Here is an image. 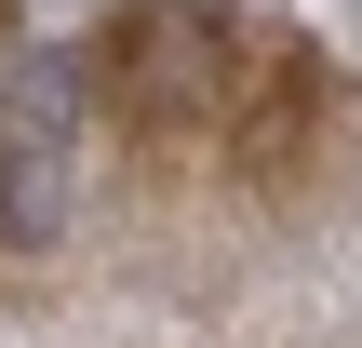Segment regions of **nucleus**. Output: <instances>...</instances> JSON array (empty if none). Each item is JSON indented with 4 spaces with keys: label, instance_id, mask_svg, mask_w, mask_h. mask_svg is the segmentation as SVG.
I'll return each instance as SVG.
<instances>
[{
    "label": "nucleus",
    "instance_id": "1",
    "mask_svg": "<svg viewBox=\"0 0 362 348\" xmlns=\"http://www.w3.org/2000/svg\"><path fill=\"white\" fill-rule=\"evenodd\" d=\"M121 80H134V107H202L228 80V27L215 13H134L121 27Z\"/></svg>",
    "mask_w": 362,
    "mask_h": 348
},
{
    "label": "nucleus",
    "instance_id": "2",
    "mask_svg": "<svg viewBox=\"0 0 362 348\" xmlns=\"http://www.w3.org/2000/svg\"><path fill=\"white\" fill-rule=\"evenodd\" d=\"M81 134V54H13L0 80V148H67Z\"/></svg>",
    "mask_w": 362,
    "mask_h": 348
},
{
    "label": "nucleus",
    "instance_id": "3",
    "mask_svg": "<svg viewBox=\"0 0 362 348\" xmlns=\"http://www.w3.org/2000/svg\"><path fill=\"white\" fill-rule=\"evenodd\" d=\"M67 228V148H0V241H54Z\"/></svg>",
    "mask_w": 362,
    "mask_h": 348
}]
</instances>
